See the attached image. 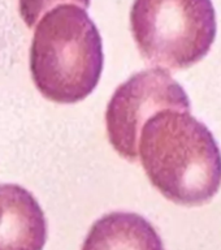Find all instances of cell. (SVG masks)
I'll return each instance as SVG.
<instances>
[{
    "label": "cell",
    "instance_id": "6da1fadb",
    "mask_svg": "<svg viewBox=\"0 0 221 250\" xmlns=\"http://www.w3.org/2000/svg\"><path fill=\"white\" fill-rule=\"evenodd\" d=\"M150 183L181 206L206 205L221 187V151L212 133L190 111L167 108L152 115L138 141Z\"/></svg>",
    "mask_w": 221,
    "mask_h": 250
},
{
    "label": "cell",
    "instance_id": "7a4b0ae2",
    "mask_svg": "<svg viewBox=\"0 0 221 250\" xmlns=\"http://www.w3.org/2000/svg\"><path fill=\"white\" fill-rule=\"evenodd\" d=\"M103 62L101 37L83 8L56 5L35 29L31 77L48 101L60 104L83 101L97 87Z\"/></svg>",
    "mask_w": 221,
    "mask_h": 250
},
{
    "label": "cell",
    "instance_id": "3957f363",
    "mask_svg": "<svg viewBox=\"0 0 221 250\" xmlns=\"http://www.w3.org/2000/svg\"><path fill=\"white\" fill-rule=\"evenodd\" d=\"M130 26L148 64L186 69L210 52L216 15L211 0H134Z\"/></svg>",
    "mask_w": 221,
    "mask_h": 250
},
{
    "label": "cell",
    "instance_id": "277c9868",
    "mask_svg": "<svg viewBox=\"0 0 221 250\" xmlns=\"http://www.w3.org/2000/svg\"><path fill=\"white\" fill-rule=\"evenodd\" d=\"M190 111L185 90L161 68L133 74L113 93L105 112L108 140L129 162L138 160V141L144 123L161 109Z\"/></svg>",
    "mask_w": 221,
    "mask_h": 250
},
{
    "label": "cell",
    "instance_id": "5b68a950",
    "mask_svg": "<svg viewBox=\"0 0 221 250\" xmlns=\"http://www.w3.org/2000/svg\"><path fill=\"white\" fill-rule=\"evenodd\" d=\"M46 240V218L34 195L0 184V250H43Z\"/></svg>",
    "mask_w": 221,
    "mask_h": 250
},
{
    "label": "cell",
    "instance_id": "8992f818",
    "mask_svg": "<svg viewBox=\"0 0 221 250\" xmlns=\"http://www.w3.org/2000/svg\"><path fill=\"white\" fill-rule=\"evenodd\" d=\"M82 250H164V245L143 216L119 211L94 223Z\"/></svg>",
    "mask_w": 221,
    "mask_h": 250
},
{
    "label": "cell",
    "instance_id": "52a82bcc",
    "mask_svg": "<svg viewBox=\"0 0 221 250\" xmlns=\"http://www.w3.org/2000/svg\"><path fill=\"white\" fill-rule=\"evenodd\" d=\"M60 4H74L87 9L90 7V0H20V15L27 27H33L43 13Z\"/></svg>",
    "mask_w": 221,
    "mask_h": 250
}]
</instances>
